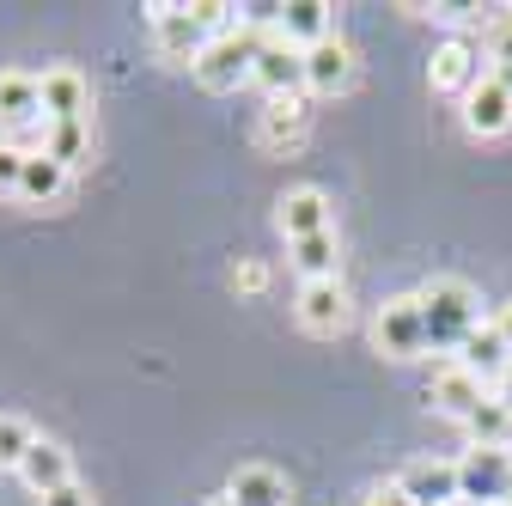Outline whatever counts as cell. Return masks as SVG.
Masks as SVG:
<instances>
[{
  "instance_id": "9a60e30c",
  "label": "cell",
  "mask_w": 512,
  "mask_h": 506,
  "mask_svg": "<svg viewBox=\"0 0 512 506\" xmlns=\"http://www.w3.org/2000/svg\"><path fill=\"white\" fill-rule=\"evenodd\" d=\"M43 74L7 68L0 74V129H37L43 135Z\"/></svg>"
},
{
  "instance_id": "30bf717a",
  "label": "cell",
  "mask_w": 512,
  "mask_h": 506,
  "mask_svg": "<svg viewBox=\"0 0 512 506\" xmlns=\"http://www.w3.org/2000/svg\"><path fill=\"white\" fill-rule=\"evenodd\" d=\"M275 226H281L287 244L317 238V232H330V226H336V202H330L317 183H299V189H287V196L275 202Z\"/></svg>"
},
{
  "instance_id": "8992f818",
  "label": "cell",
  "mask_w": 512,
  "mask_h": 506,
  "mask_svg": "<svg viewBox=\"0 0 512 506\" xmlns=\"http://www.w3.org/2000/svg\"><path fill=\"white\" fill-rule=\"evenodd\" d=\"M458 482L470 506H512V452L494 446H470L458 458Z\"/></svg>"
},
{
  "instance_id": "ba28073f",
  "label": "cell",
  "mask_w": 512,
  "mask_h": 506,
  "mask_svg": "<svg viewBox=\"0 0 512 506\" xmlns=\"http://www.w3.org/2000/svg\"><path fill=\"white\" fill-rule=\"evenodd\" d=\"M305 135H311V104H305V92H293V98H269L263 110H256V147L263 153H299L305 147Z\"/></svg>"
},
{
  "instance_id": "ffe728a7",
  "label": "cell",
  "mask_w": 512,
  "mask_h": 506,
  "mask_svg": "<svg viewBox=\"0 0 512 506\" xmlns=\"http://www.w3.org/2000/svg\"><path fill=\"white\" fill-rule=\"evenodd\" d=\"M68 183H74V171L37 147V153L25 159V177H19V202H31V208H55L61 196H68Z\"/></svg>"
},
{
  "instance_id": "83f0119b",
  "label": "cell",
  "mask_w": 512,
  "mask_h": 506,
  "mask_svg": "<svg viewBox=\"0 0 512 506\" xmlns=\"http://www.w3.org/2000/svg\"><path fill=\"white\" fill-rule=\"evenodd\" d=\"M25 147L19 141H0V196H19V177H25Z\"/></svg>"
},
{
  "instance_id": "7c38bea8",
  "label": "cell",
  "mask_w": 512,
  "mask_h": 506,
  "mask_svg": "<svg viewBox=\"0 0 512 506\" xmlns=\"http://www.w3.org/2000/svg\"><path fill=\"white\" fill-rule=\"evenodd\" d=\"M269 31H275L281 43H293V49H317V43L342 37V31H336V7H330V0H287V7H275Z\"/></svg>"
},
{
  "instance_id": "8fae6325",
  "label": "cell",
  "mask_w": 512,
  "mask_h": 506,
  "mask_svg": "<svg viewBox=\"0 0 512 506\" xmlns=\"http://www.w3.org/2000/svg\"><path fill=\"white\" fill-rule=\"evenodd\" d=\"M250 86H263L269 98L305 92V49H293V43H281L275 31H263V43H256V74H250Z\"/></svg>"
},
{
  "instance_id": "e0dca14e",
  "label": "cell",
  "mask_w": 512,
  "mask_h": 506,
  "mask_svg": "<svg viewBox=\"0 0 512 506\" xmlns=\"http://www.w3.org/2000/svg\"><path fill=\"white\" fill-rule=\"evenodd\" d=\"M397 488L415 500V506H458L464 500V482H458V464H445V458H421L397 476Z\"/></svg>"
},
{
  "instance_id": "277c9868",
  "label": "cell",
  "mask_w": 512,
  "mask_h": 506,
  "mask_svg": "<svg viewBox=\"0 0 512 506\" xmlns=\"http://www.w3.org/2000/svg\"><path fill=\"white\" fill-rule=\"evenodd\" d=\"M147 31H153V49L171 68H196L202 49H208V31L189 19V7H171V0H153L147 7Z\"/></svg>"
},
{
  "instance_id": "7402d4cb",
  "label": "cell",
  "mask_w": 512,
  "mask_h": 506,
  "mask_svg": "<svg viewBox=\"0 0 512 506\" xmlns=\"http://www.w3.org/2000/svg\"><path fill=\"white\" fill-rule=\"evenodd\" d=\"M458 360L482 378V385H500V378H506V366H512V348H506V336L494 330V324H482L464 348H458Z\"/></svg>"
},
{
  "instance_id": "6da1fadb",
  "label": "cell",
  "mask_w": 512,
  "mask_h": 506,
  "mask_svg": "<svg viewBox=\"0 0 512 506\" xmlns=\"http://www.w3.org/2000/svg\"><path fill=\"white\" fill-rule=\"evenodd\" d=\"M421 318H427V348L433 354H458L476 330H482V293L464 275H433L415 287Z\"/></svg>"
},
{
  "instance_id": "5b68a950",
  "label": "cell",
  "mask_w": 512,
  "mask_h": 506,
  "mask_svg": "<svg viewBox=\"0 0 512 506\" xmlns=\"http://www.w3.org/2000/svg\"><path fill=\"white\" fill-rule=\"evenodd\" d=\"M293 318L305 336H342L354 324V299L342 281H299V299H293Z\"/></svg>"
},
{
  "instance_id": "4fadbf2b",
  "label": "cell",
  "mask_w": 512,
  "mask_h": 506,
  "mask_svg": "<svg viewBox=\"0 0 512 506\" xmlns=\"http://www.w3.org/2000/svg\"><path fill=\"white\" fill-rule=\"evenodd\" d=\"M488 397H494V391L482 385V378H476L464 360H445V366L433 372V385H427V403H433L439 415H452V421H470Z\"/></svg>"
},
{
  "instance_id": "836d02e7",
  "label": "cell",
  "mask_w": 512,
  "mask_h": 506,
  "mask_svg": "<svg viewBox=\"0 0 512 506\" xmlns=\"http://www.w3.org/2000/svg\"><path fill=\"white\" fill-rule=\"evenodd\" d=\"M458 506H470V500H458Z\"/></svg>"
},
{
  "instance_id": "4dcf8cb0",
  "label": "cell",
  "mask_w": 512,
  "mask_h": 506,
  "mask_svg": "<svg viewBox=\"0 0 512 506\" xmlns=\"http://www.w3.org/2000/svg\"><path fill=\"white\" fill-rule=\"evenodd\" d=\"M494 330H500V336H506V348H512V299L494 311Z\"/></svg>"
},
{
  "instance_id": "5bb4252c",
  "label": "cell",
  "mask_w": 512,
  "mask_h": 506,
  "mask_svg": "<svg viewBox=\"0 0 512 506\" xmlns=\"http://www.w3.org/2000/svg\"><path fill=\"white\" fill-rule=\"evenodd\" d=\"M354 49L342 43V37H330V43H317V49H305V92L311 98H342L348 86H354Z\"/></svg>"
},
{
  "instance_id": "44dd1931",
  "label": "cell",
  "mask_w": 512,
  "mask_h": 506,
  "mask_svg": "<svg viewBox=\"0 0 512 506\" xmlns=\"http://www.w3.org/2000/svg\"><path fill=\"white\" fill-rule=\"evenodd\" d=\"M293 250V269H299V281H342V232L330 226V232H317V238H299V244H287Z\"/></svg>"
},
{
  "instance_id": "603a6c76",
  "label": "cell",
  "mask_w": 512,
  "mask_h": 506,
  "mask_svg": "<svg viewBox=\"0 0 512 506\" xmlns=\"http://www.w3.org/2000/svg\"><path fill=\"white\" fill-rule=\"evenodd\" d=\"M43 153L61 165H86L92 159V122H43Z\"/></svg>"
},
{
  "instance_id": "2e32d148",
  "label": "cell",
  "mask_w": 512,
  "mask_h": 506,
  "mask_svg": "<svg viewBox=\"0 0 512 506\" xmlns=\"http://www.w3.org/2000/svg\"><path fill=\"white\" fill-rule=\"evenodd\" d=\"M43 116L49 122H92V86L80 68H43Z\"/></svg>"
},
{
  "instance_id": "9c48e42d",
  "label": "cell",
  "mask_w": 512,
  "mask_h": 506,
  "mask_svg": "<svg viewBox=\"0 0 512 506\" xmlns=\"http://www.w3.org/2000/svg\"><path fill=\"white\" fill-rule=\"evenodd\" d=\"M464 129L476 141H500L512 129V80L506 74H482L464 98Z\"/></svg>"
},
{
  "instance_id": "1f68e13d",
  "label": "cell",
  "mask_w": 512,
  "mask_h": 506,
  "mask_svg": "<svg viewBox=\"0 0 512 506\" xmlns=\"http://www.w3.org/2000/svg\"><path fill=\"white\" fill-rule=\"evenodd\" d=\"M494 397H500V403L512 409V366H506V378H500V385H494Z\"/></svg>"
},
{
  "instance_id": "d6a6232c",
  "label": "cell",
  "mask_w": 512,
  "mask_h": 506,
  "mask_svg": "<svg viewBox=\"0 0 512 506\" xmlns=\"http://www.w3.org/2000/svg\"><path fill=\"white\" fill-rule=\"evenodd\" d=\"M202 506H238V500H232V494H214V500H202Z\"/></svg>"
},
{
  "instance_id": "f1b7e54d",
  "label": "cell",
  "mask_w": 512,
  "mask_h": 506,
  "mask_svg": "<svg viewBox=\"0 0 512 506\" xmlns=\"http://www.w3.org/2000/svg\"><path fill=\"white\" fill-rule=\"evenodd\" d=\"M37 506H98V500H92V488H86V482H68V488H55V494H43Z\"/></svg>"
},
{
  "instance_id": "3957f363",
  "label": "cell",
  "mask_w": 512,
  "mask_h": 506,
  "mask_svg": "<svg viewBox=\"0 0 512 506\" xmlns=\"http://www.w3.org/2000/svg\"><path fill=\"white\" fill-rule=\"evenodd\" d=\"M372 354H384V360H421L427 354V318H421L415 293H397L372 311Z\"/></svg>"
},
{
  "instance_id": "d6986e66",
  "label": "cell",
  "mask_w": 512,
  "mask_h": 506,
  "mask_svg": "<svg viewBox=\"0 0 512 506\" xmlns=\"http://www.w3.org/2000/svg\"><path fill=\"white\" fill-rule=\"evenodd\" d=\"M226 494H232L238 506H287V500H293V482H287L275 464H238L232 482H226Z\"/></svg>"
},
{
  "instance_id": "52a82bcc",
  "label": "cell",
  "mask_w": 512,
  "mask_h": 506,
  "mask_svg": "<svg viewBox=\"0 0 512 506\" xmlns=\"http://www.w3.org/2000/svg\"><path fill=\"white\" fill-rule=\"evenodd\" d=\"M488 74V61H482V43L476 37H445L427 61V86L445 92V98H470V86Z\"/></svg>"
},
{
  "instance_id": "4316f807",
  "label": "cell",
  "mask_w": 512,
  "mask_h": 506,
  "mask_svg": "<svg viewBox=\"0 0 512 506\" xmlns=\"http://www.w3.org/2000/svg\"><path fill=\"white\" fill-rule=\"evenodd\" d=\"M226 281H232V293H238V299H263V293L275 287V269H269L263 257H238Z\"/></svg>"
},
{
  "instance_id": "f546056e",
  "label": "cell",
  "mask_w": 512,
  "mask_h": 506,
  "mask_svg": "<svg viewBox=\"0 0 512 506\" xmlns=\"http://www.w3.org/2000/svg\"><path fill=\"white\" fill-rule=\"evenodd\" d=\"M360 506H415V500H409L397 482H384V488H366V494H360Z\"/></svg>"
},
{
  "instance_id": "cb8c5ba5",
  "label": "cell",
  "mask_w": 512,
  "mask_h": 506,
  "mask_svg": "<svg viewBox=\"0 0 512 506\" xmlns=\"http://www.w3.org/2000/svg\"><path fill=\"white\" fill-rule=\"evenodd\" d=\"M464 433H470V446H494V452H506V446H512V409H506L500 397H488V403L464 421Z\"/></svg>"
},
{
  "instance_id": "e575fe53",
  "label": "cell",
  "mask_w": 512,
  "mask_h": 506,
  "mask_svg": "<svg viewBox=\"0 0 512 506\" xmlns=\"http://www.w3.org/2000/svg\"><path fill=\"white\" fill-rule=\"evenodd\" d=\"M506 80H512V74H506Z\"/></svg>"
},
{
  "instance_id": "d4e9b609",
  "label": "cell",
  "mask_w": 512,
  "mask_h": 506,
  "mask_svg": "<svg viewBox=\"0 0 512 506\" xmlns=\"http://www.w3.org/2000/svg\"><path fill=\"white\" fill-rule=\"evenodd\" d=\"M482 61H488V74H512V7H500L494 19H482Z\"/></svg>"
},
{
  "instance_id": "7a4b0ae2",
  "label": "cell",
  "mask_w": 512,
  "mask_h": 506,
  "mask_svg": "<svg viewBox=\"0 0 512 506\" xmlns=\"http://www.w3.org/2000/svg\"><path fill=\"white\" fill-rule=\"evenodd\" d=\"M269 19H275V13H269ZM269 19H263V25H238V31H226V37H208L202 61L189 68V74H196V86H202V92H214V98H226V92L250 86V74H256V43H263Z\"/></svg>"
},
{
  "instance_id": "ac0fdd59",
  "label": "cell",
  "mask_w": 512,
  "mask_h": 506,
  "mask_svg": "<svg viewBox=\"0 0 512 506\" xmlns=\"http://www.w3.org/2000/svg\"><path fill=\"white\" fill-rule=\"evenodd\" d=\"M19 482L43 500V494H55V488H68V482H80L74 476V452L61 446V439H37L31 446V458L19 464Z\"/></svg>"
},
{
  "instance_id": "484cf974",
  "label": "cell",
  "mask_w": 512,
  "mask_h": 506,
  "mask_svg": "<svg viewBox=\"0 0 512 506\" xmlns=\"http://www.w3.org/2000/svg\"><path fill=\"white\" fill-rule=\"evenodd\" d=\"M37 439H43V433H37L25 415H0V470H13V476H19V464L31 458Z\"/></svg>"
}]
</instances>
